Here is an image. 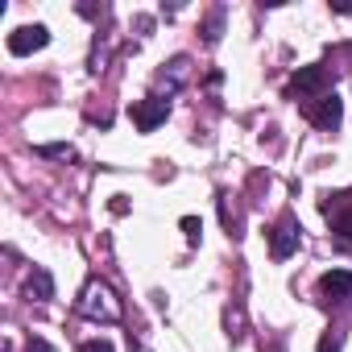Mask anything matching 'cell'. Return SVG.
Returning a JSON list of instances; mask_svg holds the SVG:
<instances>
[{
  "instance_id": "6da1fadb",
  "label": "cell",
  "mask_w": 352,
  "mask_h": 352,
  "mask_svg": "<svg viewBox=\"0 0 352 352\" xmlns=\"http://www.w3.org/2000/svg\"><path fill=\"white\" fill-rule=\"evenodd\" d=\"M75 307H79V315H87V319H104V323L120 319V298H116L112 286L100 282V278H91V282L83 286V294H79Z\"/></svg>"
},
{
  "instance_id": "7a4b0ae2",
  "label": "cell",
  "mask_w": 352,
  "mask_h": 352,
  "mask_svg": "<svg viewBox=\"0 0 352 352\" xmlns=\"http://www.w3.org/2000/svg\"><path fill=\"white\" fill-rule=\"evenodd\" d=\"M327 91H331V71L319 67V63L298 67L294 79H290V87H286V96H290V100H302V104H311V100H319V96H327Z\"/></svg>"
},
{
  "instance_id": "3957f363",
  "label": "cell",
  "mask_w": 352,
  "mask_h": 352,
  "mask_svg": "<svg viewBox=\"0 0 352 352\" xmlns=\"http://www.w3.org/2000/svg\"><path fill=\"white\" fill-rule=\"evenodd\" d=\"M298 245H302V224H298L294 212H282L278 224L270 228V257L274 261H286L290 253H298Z\"/></svg>"
},
{
  "instance_id": "277c9868",
  "label": "cell",
  "mask_w": 352,
  "mask_h": 352,
  "mask_svg": "<svg viewBox=\"0 0 352 352\" xmlns=\"http://www.w3.org/2000/svg\"><path fill=\"white\" fill-rule=\"evenodd\" d=\"M319 212H323V220L331 224V232H336L344 245H352V191L323 195V199H319Z\"/></svg>"
},
{
  "instance_id": "5b68a950",
  "label": "cell",
  "mask_w": 352,
  "mask_h": 352,
  "mask_svg": "<svg viewBox=\"0 0 352 352\" xmlns=\"http://www.w3.org/2000/svg\"><path fill=\"white\" fill-rule=\"evenodd\" d=\"M302 116H307L315 129H323V133H336V129H340V120H344V100H340L336 91H327V96H319V100L302 104Z\"/></svg>"
},
{
  "instance_id": "8992f818",
  "label": "cell",
  "mask_w": 352,
  "mask_h": 352,
  "mask_svg": "<svg viewBox=\"0 0 352 352\" xmlns=\"http://www.w3.org/2000/svg\"><path fill=\"white\" fill-rule=\"evenodd\" d=\"M129 116H133V124L141 129V133H153L166 116H170V100L166 96H149V100H137L133 108H129Z\"/></svg>"
},
{
  "instance_id": "52a82bcc",
  "label": "cell",
  "mask_w": 352,
  "mask_h": 352,
  "mask_svg": "<svg viewBox=\"0 0 352 352\" xmlns=\"http://www.w3.org/2000/svg\"><path fill=\"white\" fill-rule=\"evenodd\" d=\"M46 42H50V30H46V25H21V30H13V34H9V54L25 58V54L42 50Z\"/></svg>"
},
{
  "instance_id": "ba28073f",
  "label": "cell",
  "mask_w": 352,
  "mask_h": 352,
  "mask_svg": "<svg viewBox=\"0 0 352 352\" xmlns=\"http://www.w3.org/2000/svg\"><path fill=\"white\" fill-rule=\"evenodd\" d=\"M319 298H327V302L352 298V270H327L319 278Z\"/></svg>"
},
{
  "instance_id": "9c48e42d",
  "label": "cell",
  "mask_w": 352,
  "mask_h": 352,
  "mask_svg": "<svg viewBox=\"0 0 352 352\" xmlns=\"http://www.w3.org/2000/svg\"><path fill=\"white\" fill-rule=\"evenodd\" d=\"M25 294H30L34 302H50V298H54V278H50L42 265H34V274L25 278Z\"/></svg>"
},
{
  "instance_id": "30bf717a",
  "label": "cell",
  "mask_w": 352,
  "mask_h": 352,
  "mask_svg": "<svg viewBox=\"0 0 352 352\" xmlns=\"http://www.w3.org/2000/svg\"><path fill=\"white\" fill-rule=\"evenodd\" d=\"M220 220H224V228H228V236H241V212L228 204V195H220Z\"/></svg>"
},
{
  "instance_id": "8fae6325",
  "label": "cell",
  "mask_w": 352,
  "mask_h": 352,
  "mask_svg": "<svg viewBox=\"0 0 352 352\" xmlns=\"http://www.w3.org/2000/svg\"><path fill=\"white\" fill-rule=\"evenodd\" d=\"M220 30H224V9H212V17L204 21V42L216 46L220 42Z\"/></svg>"
},
{
  "instance_id": "7c38bea8",
  "label": "cell",
  "mask_w": 352,
  "mask_h": 352,
  "mask_svg": "<svg viewBox=\"0 0 352 352\" xmlns=\"http://www.w3.org/2000/svg\"><path fill=\"white\" fill-rule=\"evenodd\" d=\"M183 232H187V245H199V236H204V224H199L195 216H183Z\"/></svg>"
},
{
  "instance_id": "4fadbf2b",
  "label": "cell",
  "mask_w": 352,
  "mask_h": 352,
  "mask_svg": "<svg viewBox=\"0 0 352 352\" xmlns=\"http://www.w3.org/2000/svg\"><path fill=\"white\" fill-rule=\"evenodd\" d=\"M241 323H245V319H241V307H228V340H232V344L245 336V331H241Z\"/></svg>"
},
{
  "instance_id": "5bb4252c",
  "label": "cell",
  "mask_w": 352,
  "mask_h": 352,
  "mask_svg": "<svg viewBox=\"0 0 352 352\" xmlns=\"http://www.w3.org/2000/svg\"><path fill=\"white\" fill-rule=\"evenodd\" d=\"M38 153H42V157H67V162L75 157V149H71V145H42Z\"/></svg>"
},
{
  "instance_id": "9a60e30c",
  "label": "cell",
  "mask_w": 352,
  "mask_h": 352,
  "mask_svg": "<svg viewBox=\"0 0 352 352\" xmlns=\"http://www.w3.org/2000/svg\"><path fill=\"white\" fill-rule=\"evenodd\" d=\"M340 344H344V336H340V331H327V336L319 340V352H340Z\"/></svg>"
},
{
  "instance_id": "2e32d148",
  "label": "cell",
  "mask_w": 352,
  "mask_h": 352,
  "mask_svg": "<svg viewBox=\"0 0 352 352\" xmlns=\"http://www.w3.org/2000/svg\"><path fill=\"white\" fill-rule=\"evenodd\" d=\"M79 352H116V348H112L108 340H83V344H79Z\"/></svg>"
},
{
  "instance_id": "e0dca14e",
  "label": "cell",
  "mask_w": 352,
  "mask_h": 352,
  "mask_svg": "<svg viewBox=\"0 0 352 352\" xmlns=\"http://www.w3.org/2000/svg\"><path fill=\"white\" fill-rule=\"evenodd\" d=\"M25 352H54V348H50V340H42V336H30Z\"/></svg>"
}]
</instances>
